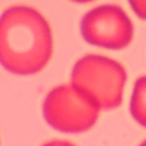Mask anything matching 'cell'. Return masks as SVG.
Here are the masks:
<instances>
[{
    "instance_id": "cell-9",
    "label": "cell",
    "mask_w": 146,
    "mask_h": 146,
    "mask_svg": "<svg viewBox=\"0 0 146 146\" xmlns=\"http://www.w3.org/2000/svg\"><path fill=\"white\" fill-rule=\"evenodd\" d=\"M138 146H146V139H145L144 141H141V143H140Z\"/></svg>"
},
{
    "instance_id": "cell-2",
    "label": "cell",
    "mask_w": 146,
    "mask_h": 146,
    "mask_svg": "<svg viewBox=\"0 0 146 146\" xmlns=\"http://www.w3.org/2000/svg\"><path fill=\"white\" fill-rule=\"evenodd\" d=\"M125 80L124 67L100 55L83 56L75 63L71 74V83L100 110H113L121 105Z\"/></svg>"
},
{
    "instance_id": "cell-1",
    "label": "cell",
    "mask_w": 146,
    "mask_h": 146,
    "mask_svg": "<svg viewBox=\"0 0 146 146\" xmlns=\"http://www.w3.org/2000/svg\"><path fill=\"white\" fill-rule=\"evenodd\" d=\"M52 55V33L34 8L14 6L0 16V65L17 75L40 72Z\"/></svg>"
},
{
    "instance_id": "cell-8",
    "label": "cell",
    "mask_w": 146,
    "mask_h": 146,
    "mask_svg": "<svg viewBox=\"0 0 146 146\" xmlns=\"http://www.w3.org/2000/svg\"><path fill=\"white\" fill-rule=\"evenodd\" d=\"M72 1L79 2V3H86V2H90V1H92V0H72Z\"/></svg>"
},
{
    "instance_id": "cell-5",
    "label": "cell",
    "mask_w": 146,
    "mask_h": 146,
    "mask_svg": "<svg viewBox=\"0 0 146 146\" xmlns=\"http://www.w3.org/2000/svg\"><path fill=\"white\" fill-rule=\"evenodd\" d=\"M130 113L135 121L146 128V75L135 82L130 99Z\"/></svg>"
},
{
    "instance_id": "cell-7",
    "label": "cell",
    "mask_w": 146,
    "mask_h": 146,
    "mask_svg": "<svg viewBox=\"0 0 146 146\" xmlns=\"http://www.w3.org/2000/svg\"><path fill=\"white\" fill-rule=\"evenodd\" d=\"M42 146H76V145H74L73 143L68 140H64V139H52V140L44 143Z\"/></svg>"
},
{
    "instance_id": "cell-3",
    "label": "cell",
    "mask_w": 146,
    "mask_h": 146,
    "mask_svg": "<svg viewBox=\"0 0 146 146\" xmlns=\"http://www.w3.org/2000/svg\"><path fill=\"white\" fill-rule=\"evenodd\" d=\"M100 108L72 83L60 84L46 96L42 113L46 122L57 131L80 133L95 125Z\"/></svg>"
},
{
    "instance_id": "cell-4",
    "label": "cell",
    "mask_w": 146,
    "mask_h": 146,
    "mask_svg": "<svg viewBox=\"0 0 146 146\" xmlns=\"http://www.w3.org/2000/svg\"><path fill=\"white\" fill-rule=\"evenodd\" d=\"M80 31L91 46L114 50L125 48L133 36L130 18L115 5H103L88 11L81 19Z\"/></svg>"
},
{
    "instance_id": "cell-6",
    "label": "cell",
    "mask_w": 146,
    "mask_h": 146,
    "mask_svg": "<svg viewBox=\"0 0 146 146\" xmlns=\"http://www.w3.org/2000/svg\"><path fill=\"white\" fill-rule=\"evenodd\" d=\"M133 13L140 18L146 21V0H128Z\"/></svg>"
}]
</instances>
